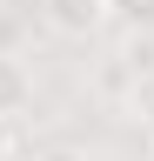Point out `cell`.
<instances>
[{
  "mask_svg": "<svg viewBox=\"0 0 154 161\" xmlns=\"http://www.w3.org/2000/svg\"><path fill=\"white\" fill-rule=\"evenodd\" d=\"M40 20H47V34H61V40H101L114 27L107 0H40Z\"/></svg>",
  "mask_w": 154,
  "mask_h": 161,
  "instance_id": "6da1fadb",
  "label": "cell"
},
{
  "mask_svg": "<svg viewBox=\"0 0 154 161\" xmlns=\"http://www.w3.org/2000/svg\"><path fill=\"white\" fill-rule=\"evenodd\" d=\"M34 108V74H27V60L20 54H0V128H13Z\"/></svg>",
  "mask_w": 154,
  "mask_h": 161,
  "instance_id": "7a4b0ae2",
  "label": "cell"
},
{
  "mask_svg": "<svg viewBox=\"0 0 154 161\" xmlns=\"http://www.w3.org/2000/svg\"><path fill=\"white\" fill-rule=\"evenodd\" d=\"M121 114L134 121V128H147V134H154V67L127 80V94H121Z\"/></svg>",
  "mask_w": 154,
  "mask_h": 161,
  "instance_id": "3957f363",
  "label": "cell"
},
{
  "mask_svg": "<svg viewBox=\"0 0 154 161\" xmlns=\"http://www.w3.org/2000/svg\"><path fill=\"white\" fill-rule=\"evenodd\" d=\"M107 20L127 27L134 40H154V0H107Z\"/></svg>",
  "mask_w": 154,
  "mask_h": 161,
  "instance_id": "277c9868",
  "label": "cell"
},
{
  "mask_svg": "<svg viewBox=\"0 0 154 161\" xmlns=\"http://www.w3.org/2000/svg\"><path fill=\"white\" fill-rule=\"evenodd\" d=\"M34 161H94V154H87V148H74V141H54V148H40Z\"/></svg>",
  "mask_w": 154,
  "mask_h": 161,
  "instance_id": "5b68a950",
  "label": "cell"
},
{
  "mask_svg": "<svg viewBox=\"0 0 154 161\" xmlns=\"http://www.w3.org/2000/svg\"><path fill=\"white\" fill-rule=\"evenodd\" d=\"M13 154V128H0V161H7Z\"/></svg>",
  "mask_w": 154,
  "mask_h": 161,
  "instance_id": "8992f818",
  "label": "cell"
},
{
  "mask_svg": "<svg viewBox=\"0 0 154 161\" xmlns=\"http://www.w3.org/2000/svg\"><path fill=\"white\" fill-rule=\"evenodd\" d=\"M147 161H154V134H147Z\"/></svg>",
  "mask_w": 154,
  "mask_h": 161,
  "instance_id": "52a82bcc",
  "label": "cell"
}]
</instances>
